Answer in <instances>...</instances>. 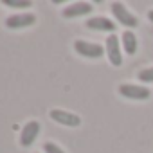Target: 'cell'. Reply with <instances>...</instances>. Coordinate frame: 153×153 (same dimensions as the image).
<instances>
[{
  "label": "cell",
  "instance_id": "obj_1",
  "mask_svg": "<svg viewBox=\"0 0 153 153\" xmlns=\"http://www.w3.org/2000/svg\"><path fill=\"white\" fill-rule=\"evenodd\" d=\"M112 13H114V16H115V20L121 24V25H124V27H137L139 25V20L124 7V4H121V2H114L112 4Z\"/></svg>",
  "mask_w": 153,
  "mask_h": 153
},
{
  "label": "cell",
  "instance_id": "obj_2",
  "mask_svg": "<svg viewBox=\"0 0 153 153\" xmlns=\"http://www.w3.org/2000/svg\"><path fill=\"white\" fill-rule=\"evenodd\" d=\"M119 94L123 97H126V99H139V101L148 99L151 96V92H149L148 87H142V85H128V83L119 87Z\"/></svg>",
  "mask_w": 153,
  "mask_h": 153
},
{
  "label": "cell",
  "instance_id": "obj_3",
  "mask_svg": "<svg viewBox=\"0 0 153 153\" xmlns=\"http://www.w3.org/2000/svg\"><path fill=\"white\" fill-rule=\"evenodd\" d=\"M74 49L78 54L85 56V58H101L103 56V47L97 45V43H90V42H83V40H78L74 43Z\"/></svg>",
  "mask_w": 153,
  "mask_h": 153
},
{
  "label": "cell",
  "instance_id": "obj_4",
  "mask_svg": "<svg viewBox=\"0 0 153 153\" xmlns=\"http://www.w3.org/2000/svg\"><path fill=\"white\" fill-rule=\"evenodd\" d=\"M51 119L56 121L58 124H63V126H79L81 124V119L79 115L76 114H70L67 110H51Z\"/></svg>",
  "mask_w": 153,
  "mask_h": 153
},
{
  "label": "cell",
  "instance_id": "obj_5",
  "mask_svg": "<svg viewBox=\"0 0 153 153\" xmlns=\"http://www.w3.org/2000/svg\"><path fill=\"white\" fill-rule=\"evenodd\" d=\"M106 54H108V59L112 65L119 67L123 63V52H121V45H119V40L117 36H108L106 38Z\"/></svg>",
  "mask_w": 153,
  "mask_h": 153
},
{
  "label": "cell",
  "instance_id": "obj_6",
  "mask_svg": "<svg viewBox=\"0 0 153 153\" xmlns=\"http://www.w3.org/2000/svg\"><path fill=\"white\" fill-rule=\"evenodd\" d=\"M38 133H40V123L38 121H29L27 124H24V130L20 133V144L24 148L31 146L34 142V139L38 137Z\"/></svg>",
  "mask_w": 153,
  "mask_h": 153
},
{
  "label": "cell",
  "instance_id": "obj_7",
  "mask_svg": "<svg viewBox=\"0 0 153 153\" xmlns=\"http://www.w3.org/2000/svg\"><path fill=\"white\" fill-rule=\"evenodd\" d=\"M36 22V16L33 13H20V15H13L6 20V25L9 29H22V27H29Z\"/></svg>",
  "mask_w": 153,
  "mask_h": 153
},
{
  "label": "cell",
  "instance_id": "obj_8",
  "mask_svg": "<svg viewBox=\"0 0 153 153\" xmlns=\"http://www.w3.org/2000/svg\"><path fill=\"white\" fill-rule=\"evenodd\" d=\"M90 11H92V6H90L88 2H76V4L65 7L61 15H63L65 18H76V16H85V15H88Z\"/></svg>",
  "mask_w": 153,
  "mask_h": 153
},
{
  "label": "cell",
  "instance_id": "obj_9",
  "mask_svg": "<svg viewBox=\"0 0 153 153\" xmlns=\"http://www.w3.org/2000/svg\"><path fill=\"white\" fill-rule=\"evenodd\" d=\"M87 27L88 29H94V31H108V33H114L115 31V24L105 16H94V18H88L87 22Z\"/></svg>",
  "mask_w": 153,
  "mask_h": 153
},
{
  "label": "cell",
  "instance_id": "obj_10",
  "mask_svg": "<svg viewBox=\"0 0 153 153\" xmlns=\"http://www.w3.org/2000/svg\"><path fill=\"white\" fill-rule=\"evenodd\" d=\"M123 47H124L126 54H130V56H133L137 52V36L131 31L123 33Z\"/></svg>",
  "mask_w": 153,
  "mask_h": 153
},
{
  "label": "cell",
  "instance_id": "obj_11",
  "mask_svg": "<svg viewBox=\"0 0 153 153\" xmlns=\"http://www.w3.org/2000/svg\"><path fill=\"white\" fill-rule=\"evenodd\" d=\"M4 4H6L7 7H13V9L31 7V2H29V0H4Z\"/></svg>",
  "mask_w": 153,
  "mask_h": 153
},
{
  "label": "cell",
  "instance_id": "obj_12",
  "mask_svg": "<svg viewBox=\"0 0 153 153\" xmlns=\"http://www.w3.org/2000/svg\"><path fill=\"white\" fill-rule=\"evenodd\" d=\"M139 81H144V83H153V67L149 68H144L139 72Z\"/></svg>",
  "mask_w": 153,
  "mask_h": 153
},
{
  "label": "cell",
  "instance_id": "obj_13",
  "mask_svg": "<svg viewBox=\"0 0 153 153\" xmlns=\"http://www.w3.org/2000/svg\"><path fill=\"white\" fill-rule=\"evenodd\" d=\"M43 151L45 153H65L58 144H54V142H45L43 144Z\"/></svg>",
  "mask_w": 153,
  "mask_h": 153
},
{
  "label": "cell",
  "instance_id": "obj_14",
  "mask_svg": "<svg viewBox=\"0 0 153 153\" xmlns=\"http://www.w3.org/2000/svg\"><path fill=\"white\" fill-rule=\"evenodd\" d=\"M148 18H149V20H151V22H153V9H151V11H149V13H148Z\"/></svg>",
  "mask_w": 153,
  "mask_h": 153
}]
</instances>
